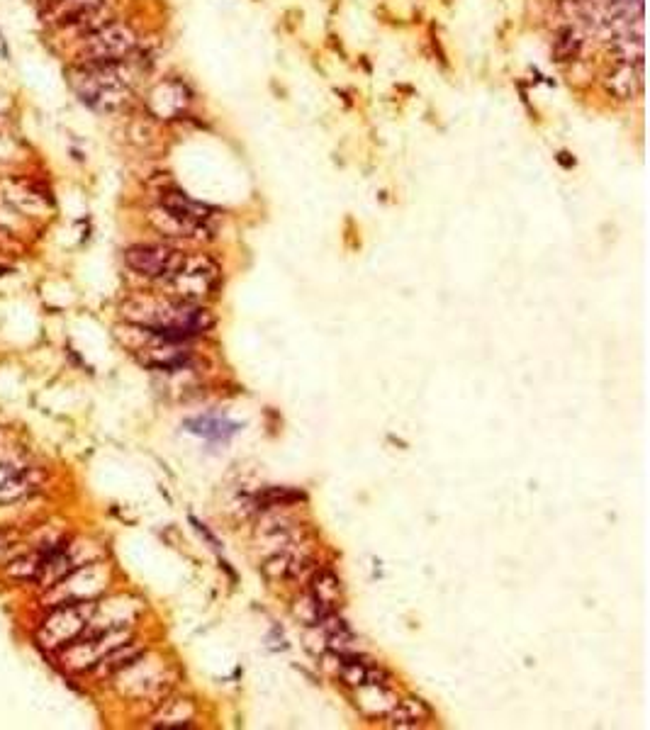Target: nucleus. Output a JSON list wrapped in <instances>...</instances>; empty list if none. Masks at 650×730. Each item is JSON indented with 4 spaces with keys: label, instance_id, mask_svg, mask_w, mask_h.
<instances>
[{
    "label": "nucleus",
    "instance_id": "obj_16",
    "mask_svg": "<svg viewBox=\"0 0 650 730\" xmlns=\"http://www.w3.org/2000/svg\"><path fill=\"white\" fill-rule=\"evenodd\" d=\"M580 47H582L580 32H577L575 27H565V30H560L556 44H553V54H556L558 61H573L575 56L580 54Z\"/></svg>",
    "mask_w": 650,
    "mask_h": 730
},
{
    "label": "nucleus",
    "instance_id": "obj_3",
    "mask_svg": "<svg viewBox=\"0 0 650 730\" xmlns=\"http://www.w3.org/2000/svg\"><path fill=\"white\" fill-rule=\"evenodd\" d=\"M220 266L207 256H186L183 266L166 280V288L176 300L195 302L207 300L220 288Z\"/></svg>",
    "mask_w": 650,
    "mask_h": 730
},
{
    "label": "nucleus",
    "instance_id": "obj_11",
    "mask_svg": "<svg viewBox=\"0 0 650 730\" xmlns=\"http://www.w3.org/2000/svg\"><path fill=\"white\" fill-rule=\"evenodd\" d=\"M161 207H166L168 212H173V215L188 219V222H195V224H210V219L215 217V210H212L210 205H203V202L188 198L186 193H181V190H166L164 198H161Z\"/></svg>",
    "mask_w": 650,
    "mask_h": 730
},
{
    "label": "nucleus",
    "instance_id": "obj_6",
    "mask_svg": "<svg viewBox=\"0 0 650 730\" xmlns=\"http://www.w3.org/2000/svg\"><path fill=\"white\" fill-rule=\"evenodd\" d=\"M261 570L271 582H295L300 577L312 575L315 553H312L310 536L298 538V541L268 553L261 563Z\"/></svg>",
    "mask_w": 650,
    "mask_h": 730
},
{
    "label": "nucleus",
    "instance_id": "obj_7",
    "mask_svg": "<svg viewBox=\"0 0 650 730\" xmlns=\"http://www.w3.org/2000/svg\"><path fill=\"white\" fill-rule=\"evenodd\" d=\"M125 261L134 273L166 283V280L183 266L186 254H181L178 249H171V246L139 244L130 246V249L125 251Z\"/></svg>",
    "mask_w": 650,
    "mask_h": 730
},
{
    "label": "nucleus",
    "instance_id": "obj_10",
    "mask_svg": "<svg viewBox=\"0 0 650 730\" xmlns=\"http://www.w3.org/2000/svg\"><path fill=\"white\" fill-rule=\"evenodd\" d=\"M307 594L317 599L324 609L339 611L341 604V582L327 567H315L312 575L307 577Z\"/></svg>",
    "mask_w": 650,
    "mask_h": 730
},
{
    "label": "nucleus",
    "instance_id": "obj_8",
    "mask_svg": "<svg viewBox=\"0 0 650 730\" xmlns=\"http://www.w3.org/2000/svg\"><path fill=\"white\" fill-rule=\"evenodd\" d=\"M604 88L616 100H633L643 91V64H619L604 78Z\"/></svg>",
    "mask_w": 650,
    "mask_h": 730
},
{
    "label": "nucleus",
    "instance_id": "obj_5",
    "mask_svg": "<svg viewBox=\"0 0 650 730\" xmlns=\"http://www.w3.org/2000/svg\"><path fill=\"white\" fill-rule=\"evenodd\" d=\"M95 614V604L93 602H69V604H61L59 609L49 616L47 623L42 628V645L52 650H64L69 648L74 640H78L83 633L91 628Z\"/></svg>",
    "mask_w": 650,
    "mask_h": 730
},
{
    "label": "nucleus",
    "instance_id": "obj_2",
    "mask_svg": "<svg viewBox=\"0 0 650 730\" xmlns=\"http://www.w3.org/2000/svg\"><path fill=\"white\" fill-rule=\"evenodd\" d=\"M71 83L88 108L110 115L125 108L130 100V59L110 64H78Z\"/></svg>",
    "mask_w": 650,
    "mask_h": 730
},
{
    "label": "nucleus",
    "instance_id": "obj_14",
    "mask_svg": "<svg viewBox=\"0 0 650 730\" xmlns=\"http://www.w3.org/2000/svg\"><path fill=\"white\" fill-rule=\"evenodd\" d=\"M305 499V494L298 490H290V487H266L259 494L251 497V507L256 511H273L290 507V504H298Z\"/></svg>",
    "mask_w": 650,
    "mask_h": 730
},
{
    "label": "nucleus",
    "instance_id": "obj_13",
    "mask_svg": "<svg viewBox=\"0 0 650 730\" xmlns=\"http://www.w3.org/2000/svg\"><path fill=\"white\" fill-rule=\"evenodd\" d=\"M195 718V706L190 699H173L161 706L156 713L154 726L159 728H188Z\"/></svg>",
    "mask_w": 650,
    "mask_h": 730
},
{
    "label": "nucleus",
    "instance_id": "obj_1",
    "mask_svg": "<svg viewBox=\"0 0 650 730\" xmlns=\"http://www.w3.org/2000/svg\"><path fill=\"white\" fill-rule=\"evenodd\" d=\"M127 317L137 322L151 334L164 336L168 341H188L193 336L205 334L215 327V317L205 307L195 302H183L171 297V300L144 302L137 310L127 307Z\"/></svg>",
    "mask_w": 650,
    "mask_h": 730
},
{
    "label": "nucleus",
    "instance_id": "obj_4",
    "mask_svg": "<svg viewBox=\"0 0 650 730\" xmlns=\"http://www.w3.org/2000/svg\"><path fill=\"white\" fill-rule=\"evenodd\" d=\"M137 32L125 22H108L86 35L81 47V64H110V61L130 59L137 49Z\"/></svg>",
    "mask_w": 650,
    "mask_h": 730
},
{
    "label": "nucleus",
    "instance_id": "obj_15",
    "mask_svg": "<svg viewBox=\"0 0 650 730\" xmlns=\"http://www.w3.org/2000/svg\"><path fill=\"white\" fill-rule=\"evenodd\" d=\"M188 431H193V434L198 436H205V438H217V441H224V438H229L232 434H237L239 424H234V421H227V419H217V417H203V419H190L186 421Z\"/></svg>",
    "mask_w": 650,
    "mask_h": 730
},
{
    "label": "nucleus",
    "instance_id": "obj_9",
    "mask_svg": "<svg viewBox=\"0 0 650 730\" xmlns=\"http://www.w3.org/2000/svg\"><path fill=\"white\" fill-rule=\"evenodd\" d=\"M385 716L390 728H422L434 718V711L422 699H397Z\"/></svg>",
    "mask_w": 650,
    "mask_h": 730
},
{
    "label": "nucleus",
    "instance_id": "obj_12",
    "mask_svg": "<svg viewBox=\"0 0 650 730\" xmlns=\"http://www.w3.org/2000/svg\"><path fill=\"white\" fill-rule=\"evenodd\" d=\"M151 222L156 224V229L159 232H164L166 237H176V239H203L205 234H210V227H205V224H195V222H188V219L173 215V212H168L166 207H156L154 212H151Z\"/></svg>",
    "mask_w": 650,
    "mask_h": 730
}]
</instances>
